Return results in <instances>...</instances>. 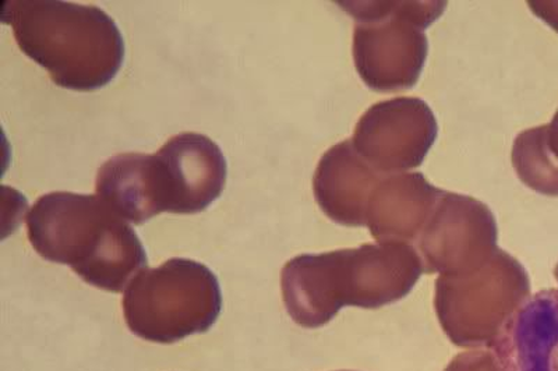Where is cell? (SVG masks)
<instances>
[{"instance_id":"6da1fadb","label":"cell","mask_w":558,"mask_h":371,"mask_svg":"<svg viewBox=\"0 0 558 371\" xmlns=\"http://www.w3.org/2000/svg\"><path fill=\"white\" fill-rule=\"evenodd\" d=\"M425 273L415 246L367 243L356 249L301 254L281 273L282 299L303 328H320L342 308L380 309L400 302Z\"/></svg>"},{"instance_id":"7a4b0ae2","label":"cell","mask_w":558,"mask_h":371,"mask_svg":"<svg viewBox=\"0 0 558 371\" xmlns=\"http://www.w3.org/2000/svg\"><path fill=\"white\" fill-rule=\"evenodd\" d=\"M227 159L211 139L181 133L156 154L114 155L98 169L99 199L128 223L142 225L161 213L197 214L221 195Z\"/></svg>"},{"instance_id":"3957f363","label":"cell","mask_w":558,"mask_h":371,"mask_svg":"<svg viewBox=\"0 0 558 371\" xmlns=\"http://www.w3.org/2000/svg\"><path fill=\"white\" fill-rule=\"evenodd\" d=\"M27 235L47 262L69 265L84 283L108 292H122L147 268L137 234L98 195H41L27 215Z\"/></svg>"},{"instance_id":"277c9868","label":"cell","mask_w":558,"mask_h":371,"mask_svg":"<svg viewBox=\"0 0 558 371\" xmlns=\"http://www.w3.org/2000/svg\"><path fill=\"white\" fill-rule=\"evenodd\" d=\"M2 22L13 28L22 52L47 70L59 87L96 92L122 68L121 29L92 4L12 0L2 3Z\"/></svg>"},{"instance_id":"5b68a950","label":"cell","mask_w":558,"mask_h":371,"mask_svg":"<svg viewBox=\"0 0 558 371\" xmlns=\"http://www.w3.org/2000/svg\"><path fill=\"white\" fill-rule=\"evenodd\" d=\"M122 306L134 335L169 345L213 328L221 314L222 292L207 265L171 259L140 271L124 289Z\"/></svg>"},{"instance_id":"8992f818","label":"cell","mask_w":558,"mask_h":371,"mask_svg":"<svg viewBox=\"0 0 558 371\" xmlns=\"http://www.w3.org/2000/svg\"><path fill=\"white\" fill-rule=\"evenodd\" d=\"M355 19L353 62L368 88L402 92L425 68L426 29L445 13L446 2H340Z\"/></svg>"},{"instance_id":"52a82bcc","label":"cell","mask_w":558,"mask_h":371,"mask_svg":"<svg viewBox=\"0 0 558 371\" xmlns=\"http://www.w3.org/2000/svg\"><path fill=\"white\" fill-rule=\"evenodd\" d=\"M531 296L526 270L498 248L482 267L436 280L435 309L448 339L458 348L492 344L502 325Z\"/></svg>"},{"instance_id":"ba28073f","label":"cell","mask_w":558,"mask_h":371,"mask_svg":"<svg viewBox=\"0 0 558 371\" xmlns=\"http://www.w3.org/2000/svg\"><path fill=\"white\" fill-rule=\"evenodd\" d=\"M495 214L470 195L442 192L415 243L426 274L461 275L482 267L496 253Z\"/></svg>"},{"instance_id":"9c48e42d","label":"cell","mask_w":558,"mask_h":371,"mask_svg":"<svg viewBox=\"0 0 558 371\" xmlns=\"http://www.w3.org/2000/svg\"><path fill=\"white\" fill-rule=\"evenodd\" d=\"M438 124L421 98L400 97L373 105L356 123L352 144L383 175L421 167L435 144Z\"/></svg>"},{"instance_id":"30bf717a","label":"cell","mask_w":558,"mask_h":371,"mask_svg":"<svg viewBox=\"0 0 558 371\" xmlns=\"http://www.w3.org/2000/svg\"><path fill=\"white\" fill-rule=\"evenodd\" d=\"M488 349L500 371H558V289L530 296Z\"/></svg>"},{"instance_id":"8fae6325","label":"cell","mask_w":558,"mask_h":371,"mask_svg":"<svg viewBox=\"0 0 558 371\" xmlns=\"http://www.w3.org/2000/svg\"><path fill=\"white\" fill-rule=\"evenodd\" d=\"M442 192L418 172L386 175L368 200V232L376 242L415 246Z\"/></svg>"},{"instance_id":"7c38bea8","label":"cell","mask_w":558,"mask_h":371,"mask_svg":"<svg viewBox=\"0 0 558 371\" xmlns=\"http://www.w3.org/2000/svg\"><path fill=\"white\" fill-rule=\"evenodd\" d=\"M386 177L353 147L352 140L332 145L313 178L314 199L328 218L343 227H366V212L376 185Z\"/></svg>"},{"instance_id":"4fadbf2b","label":"cell","mask_w":558,"mask_h":371,"mask_svg":"<svg viewBox=\"0 0 558 371\" xmlns=\"http://www.w3.org/2000/svg\"><path fill=\"white\" fill-rule=\"evenodd\" d=\"M511 157L523 184L539 194L558 198V164L547 149L543 127L518 134Z\"/></svg>"},{"instance_id":"5bb4252c","label":"cell","mask_w":558,"mask_h":371,"mask_svg":"<svg viewBox=\"0 0 558 371\" xmlns=\"http://www.w3.org/2000/svg\"><path fill=\"white\" fill-rule=\"evenodd\" d=\"M445 371H500L492 350H468L457 355Z\"/></svg>"},{"instance_id":"9a60e30c","label":"cell","mask_w":558,"mask_h":371,"mask_svg":"<svg viewBox=\"0 0 558 371\" xmlns=\"http://www.w3.org/2000/svg\"><path fill=\"white\" fill-rule=\"evenodd\" d=\"M536 17L549 24V26L558 33V2H527Z\"/></svg>"},{"instance_id":"2e32d148","label":"cell","mask_w":558,"mask_h":371,"mask_svg":"<svg viewBox=\"0 0 558 371\" xmlns=\"http://www.w3.org/2000/svg\"><path fill=\"white\" fill-rule=\"evenodd\" d=\"M545 130V142L547 149H549L551 157L558 164V110L549 124L543 127Z\"/></svg>"}]
</instances>
